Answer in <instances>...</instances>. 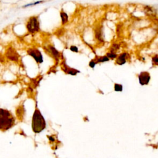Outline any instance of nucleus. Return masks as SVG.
Instances as JSON below:
<instances>
[{"label":"nucleus","mask_w":158,"mask_h":158,"mask_svg":"<svg viewBox=\"0 0 158 158\" xmlns=\"http://www.w3.org/2000/svg\"><path fill=\"white\" fill-rule=\"evenodd\" d=\"M15 118L7 110L0 108V130L5 131L14 126Z\"/></svg>","instance_id":"1"},{"label":"nucleus","mask_w":158,"mask_h":158,"mask_svg":"<svg viewBox=\"0 0 158 158\" xmlns=\"http://www.w3.org/2000/svg\"><path fill=\"white\" fill-rule=\"evenodd\" d=\"M31 128L33 132L35 133H40L46 128V121L38 108L35 109L33 115Z\"/></svg>","instance_id":"2"},{"label":"nucleus","mask_w":158,"mask_h":158,"mask_svg":"<svg viewBox=\"0 0 158 158\" xmlns=\"http://www.w3.org/2000/svg\"><path fill=\"white\" fill-rule=\"evenodd\" d=\"M27 28L29 33H34L40 30V24L36 17H30L27 23Z\"/></svg>","instance_id":"3"},{"label":"nucleus","mask_w":158,"mask_h":158,"mask_svg":"<svg viewBox=\"0 0 158 158\" xmlns=\"http://www.w3.org/2000/svg\"><path fill=\"white\" fill-rule=\"evenodd\" d=\"M27 53L34 58L35 61L39 64L43 62V56L41 52L36 48H30L27 50Z\"/></svg>","instance_id":"4"},{"label":"nucleus","mask_w":158,"mask_h":158,"mask_svg":"<svg viewBox=\"0 0 158 158\" xmlns=\"http://www.w3.org/2000/svg\"><path fill=\"white\" fill-rule=\"evenodd\" d=\"M151 80L150 73L147 71H143L138 74V81L141 86L148 85Z\"/></svg>","instance_id":"5"},{"label":"nucleus","mask_w":158,"mask_h":158,"mask_svg":"<svg viewBox=\"0 0 158 158\" xmlns=\"http://www.w3.org/2000/svg\"><path fill=\"white\" fill-rule=\"evenodd\" d=\"M5 55L7 59L10 60L18 62L19 59V55L17 52V51L11 46L7 48L5 52Z\"/></svg>","instance_id":"6"},{"label":"nucleus","mask_w":158,"mask_h":158,"mask_svg":"<svg viewBox=\"0 0 158 158\" xmlns=\"http://www.w3.org/2000/svg\"><path fill=\"white\" fill-rule=\"evenodd\" d=\"M61 67H62V70L67 73V74H69V75H77V73H80V72L77 69H72V68H70L69 67L65 62V61L62 62L61 63Z\"/></svg>","instance_id":"7"},{"label":"nucleus","mask_w":158,"mask_h":158,"mask_svg":"<svg viewBox=\"0 0 158 158\" xmlns=\"http://www.w3.org/2000/svg\"><path fill=\"white\" fill-rule=\"evenodd\" d=\"M128 53L127 52H123L120 54L115 59V64L118 65H122L127 62V57Z\"/></svg>","instance_id":"8"},{"label":"nucleus","mask_w":158,"mask_h":158,"mask_svg":"<svg viewBox=\"0 0 158 158\" xmlns=\"http://www.w3.org/2000/svg\"><path fill=\"white\" fill-rule=\"evenodd\" d=\"M94 33L96 39H97V40H98L99 42L104 41V33L102 27L101 26H98L96 28V29L94 30Z\"/></svg>","instance_id":"9"},{"label":"nucleus","mask_w":158,"mask_h":158,"mask_svg":"<svg viewBox=\"0 0 158 158\" xmlns=\"http://www.w3.org/2000/svg\"><path fill=\"white\" fill-rule=\"evenodd\" d=\"M47 51H48L49 53H50L51 54V56H52V57L56 60H59V59L60 56V53L58 51H57V49H56L53 46H48L46 48Z\"/></svg>","instance_id":"10"},{"label":"nucleus","mask_w":158,"mask_h":158,"mask_svg":"<svg viewBox=\"0 0 158 158\" xmlns=\"http://www.w3.org/2000/svg\"><path fill=\"white\" fill-rule=\"evenodd\" d=\"M94 60L97 64L98 63L108 62V61H109L110 59L106 56H96V57H95V59H94Z\"/></svg>","instance_id":"11"},{"label":"nucleus","mask_w":158,"mask_h":158,"mask_svg":"<svg viewBox=\"0 0 158 158\" xmlns=\"http://www.w3.org/2000/svg\"><path fill=\"white\" fill-rule=\"evenodd\" d=\"M120 44H118V43H114L112 44V46H110V49H109V51L110 52H117V51H118L120 48Z\"/></svg>","instance_id":"12"},{"label":"nucleus","mask_w":158,"mask_h":158,"mask_svg":"<svg viewBox=\"0 0 158 158\" xmlns=\"http://www.w3.org/2000/svg\"><path fill=\"white\" fill-rule=\"evenodd\" d=\"M60 17H61L62 24H65L68 22V15L65 12L62 11L60 12Z\"/></svg>","instance_id":"13"},{"label":"nucleus","mask_w":158,"mask_h":158,"mask_svg":"<svg viewBox=\"0 0 158 158\" xmlns=\"http://www.w3.org/2000/svg\"><path fill=\"white\" fill-rule=\"evenodd\" d=\"M114 89L116 92H122L123 91V85L119 83H114Z\"/></svg>","instance_id":"14"},{"label":"nucleus","mask_w":158,"mask_h":158,"mask_svg":"<svg viewBox=\"0 0 158 158\" xmlns=\"http://www.w3.org/2000/svg\"><path fill=\"white\" fill-rule=\"evenodd\" d=\"M109 59H116L117 57V53H115V52H110V51H109V52H107V53H106V55Z\"/></svg>","instance_id":"15"},{"label":"nucleus","mask_w":158,"mask_h":158,"mask_svg":"<svg viewBox=\"0 0 158 158\" xmlns=\"http://www.w3.org/2000/svg\"><path fill=\"white\" fill-rule=\"evenodd\" d=\"M152 62L154 65H157L158 64V55H155L152 57Z\"/></svg>","instance_id":"16"},{"label":"nucleus","mask_w":158,"mask_h":158,"mask_svg":"<svg viewBox=\"0 0 158 158\" xmlns=\"http://www.w3.org/2000/svg\"><path fill=\"white\" fill-rule=\"evenodd\" d=\"M96 65V62L94 61V59L91 60L89 62V66L91 68H94Z\"/></svg>","instance_id":"17"},{"label":"nucleus","mask_w":158,"mask_h":158,"mask_svg":"<svg viewBox=\"0 0 158 158\" xmlns=\"http://www.w3.org/2000/svg\"><path fill=\"white\" fill-rule=\"evenodd\" d=\"M70 49L73 51V52H78V48L75 46H71L70 47Z\"/></svg>","instance_id":"18"},{"label":"nucleus","mask_w":158,"mask_h":158,"mask_svg":"<svg viewBox=\"0 0 158 158\" xmlns=\"http://www.w3.org/2000/svg\"><path fill=\"white\" fill-rule=\"evenodd\" d=\"M40 2H42V1H37V2H35V3H32V4H27L25 6H24L23 7H28V6H31V5H35V4H38V3H40Z\"/></svg>","instance_id":"19"},{"label":"nucleus","mask_w":158,"mask_h":158,"mask_svg":"<svg viewBox=\"0 0 158 158\" xmlns=\"http://www.w3.org/2000/svg\"><path fill=\"white\" fill-rule=\"evenodd\" d=\"M4 57L0 54V62H4Z\"/></svg>","instance_id":"20"}]
</instances>
